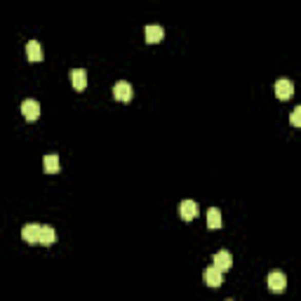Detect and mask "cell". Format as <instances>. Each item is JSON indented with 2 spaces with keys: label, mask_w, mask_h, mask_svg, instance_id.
<instances>
[{
  "label": "cell",
  "mask_w": 301,
  "mask_h": 301,
  "mask_svg": "<svg viewBox=\"0 0 301 301\" xmlns=\"http://www.w3.org/2000/svg\"><path fill=\"white\" fill-rule=\"evenodd\" d=\"M198 202L195 200H181V205H179V214H181V219L184 221H193L195 217H198Z\"/></svg>",
  "instance_id": "6da1fadb"
},
{
  "label": "cell",
  "mask_w": 301,
  "mask_h": 301,
  "mask_svg": "<svg viewBox=\"0 0 301 301\" xmlns=\"http://www.w3.org/2000/svg\"><path fill=\"white\" fill-rule=\"evenodd\" d=\"M132 97H134L132 85L125 83V80L116 83V87H113V99H118V101H132Z\"/></svg>",
  "instance_id": "7a4b0ae2"
},
{
  "label": "cell",
  "mask_w": 301,
  "mask_h": 301,
  "mask_svg": "<svg viewBox=\"0 0 301 301\" xmlns=\"http://www.w3.org/2000/svg\"><path fill=\"white\" fill-rule=\"evenodd\" d=\"M285 287H287V275L280 273V271L268 273V290L271 292H285Z\"/></svg>",
  "instance_id": "3957f363"
},
{
  "label": "cell",
  "mask_w": 301,
  "mask_h": 301,
  "mask_svg": "<svg viewBox=\"0 0 301 301\" xmlns=\"http://www.w3.org/2000/svg\"><path fill=\"white\" fill-rule=\"evenodd\" d=\"M22 113H24V118L26 120H38L40 118V104L35 99H26V101H22Z\"/></svg>",
  "instance_id": "277c9868"
},
{
  "label": "cell",
  "mask_w": 301,
  "mask_h": 301,
  "mask_svg": "<svg viewBox=\"0 0 301 301\" xmlns=\"http://www.w3.org/2000/svg\"><path fill=\"white\" fill-rule=\"evenodd\" d=\"M212 264L223 273V271H229V268L233 266V254H231V252H226V250H221V252H217V254H214Z\"/></svg>",
  "instance_id": "5b68a950"
},
{
  "label": "cell",
  "mask_w": 301,
  "mask_h": 301,
  "mask_svg": "<svg viewBox=\"0 0 301 301\" xmlns=\"http://www.w3.org/2000/svg\"><path fill=\"white\" fill-rule=\"evenodd\" d=\"M221 271H219L217 266H207L205 271H202V280H205V285H210V287H219L221 285Z\"/></svg>",
  "instance_id": "8992f818"
},
{
  "label": "cell",
  "mask_w": 301,
  "mask_h": 301,
  "mask_svg": "<svg viewBox=\"0 0 301 301\" xmlns=\"http://www.w3.org/2000/svg\"><path fill=\"white\" fill-rule=\"evenodd\" d=\"M292 95H294V85H292V80H278L275 83V97L283 101L292 99Z\"/></svg>",
  "instance_id": "52a82bcc"
},
{
  "label": "cell",
  "mask_w": 301,
  "mask_h": 301,
  "mask_svg": "<svg viewBox=\"0 0 301 301\" xmlns=\"http://www.w3.org/2000/svg\"><path fill=\"white\" fill-rule=\"evenodd\" d=\"M38 238H40V223H26L22 229V240H26L31 245H38Z\"/></svg>",
  "instance_id": "ba28073f"
},
{
  "label": "cell",
  "mask_w": 301,
  "mask_h": 301,
  "mask_svg": "<svg viewBox=\"0 0 301 301\" xmlns=\"http://www.w3.org/2000/svg\"><path fill=\"white\" fill-rule=\"evenodd\" d=\"M26 57H28V62H43V45L38 40H31L26 45Z\"/></svg>",
  "instance_id": "9c48e42d"
},
{
  "label": "cell",
  "mask_w": 301,
  "mask_h": 301,
  "mask_svg": "<svg viewBox=\"0 0 301 301\" xmlns=\"http://www.w3.org/2000/svg\"><path fill=\"white\" fill-rule=\"evenodd\" d=\"M71 83L76 89H85L87 87V71L85 68H73L71 71Z\"/></svg>",
  "instance_id": "30bf717a"
},
{
  "label": "cell",
  "mask_w": 301,
  "mask_h": 301,
  "mask_svg": "<svg viewBox=\"0 0 301 301\" xmlns=\"http://www.w3.org/2000/svg\"><path fill=\"white\" fill-rule=\"evenodd\" d=\"M165 38V31H162V26H156V24H150V26H146V43H160V40Z\"/></svg>",
  "instance_id": "8fae6325"
},
{
  "label": "cell",
  "mask_w": 301,
  "mask_h": 301,
  "mask_svg": "<svg viewBox=\"0 0 301 301\" xmlns=\"http://www.w3.org/2000/svg\"><path fill=\"white\" fill-rule=\"evenodd\" d=\"M57 240V233H54V229H52V226H40V238H38V245H52V242H54Z\"/></svg>",
  "instance_id": "7c38bea8"
},
{
  "label": "cell",
  "mask_w": 301,
  "mask_h": 301,
  "mask_svg": "<svg viewBox=\"0 0 301 301\" xmlns=\"http://www.w3.org/2000/svg\"><path fill=\"white\" fill-rule=\"evenodd\" d=\"M207 229H212V231L221 229V212H219L217 207H212V210L207 212Z\"/></svg>",
  "instance_id": "4fadbf2b"
},
{
  "label": "cell",
  "mask_w": 301,
  "mask_h": 301,
  "mask_svg": "<svg viewBox=\"0 0 301 301\" xmlns=\"http://www.w3.org/2000/svg\"><path fill=\"white\" fill-rule=\"evenodd\" d=\"M43 167H45V172H47V174H57L62 165H59V158H57V156H45Z\"/></svg>",
  "instance_id": "5bb4252c"
},
{
  "label": "cell",
  "mask_w": 301,
  "mask_h": 301,
  "mask_svg": "<svg viewBox=\"0 0 301 301\" xmlns=\"http://www.w3.org/2000/svg\"><path fill=\"white\" fill-rule=\"evenodd\" d=\"M290 123L294 125V127H301V106H296L294 111H292V116H290Z\"/></svg>",
  "instance_id": "9a60e30c"
},
{
  "label": "cell",
  "mask_w": 301,
  "mask_h": 301,
  "mask_svg": "<svg viewBox=\"0 0 301 301\" xmlns=\"http://www.w3.org/2000/svg\"><path fill=\"white\" fill-rule=\"evenodd\" d=\"M226 301H231V299H226Z\"/></svg>",
  "instance_id": "2e32d148"
}]
</instances>
